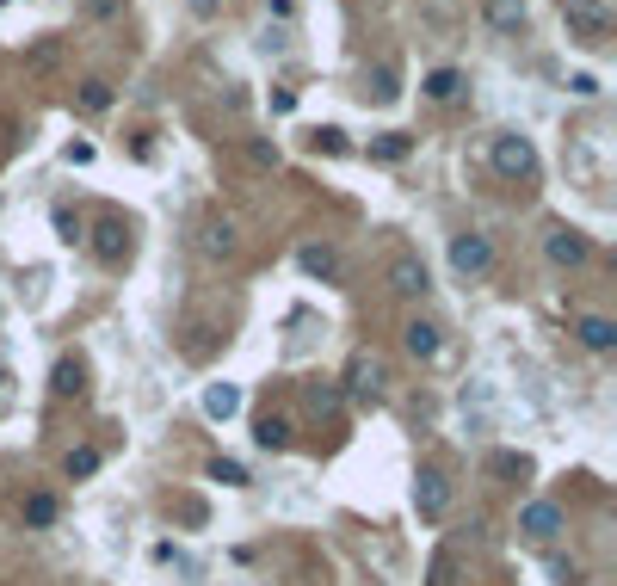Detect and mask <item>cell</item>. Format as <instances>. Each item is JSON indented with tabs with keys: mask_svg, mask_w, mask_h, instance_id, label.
I'll return each mask as SVG.
<instances>
[{
	"mask_svg": "<svg viewBox=\"0 0 617 586\" xmlns=\"http://www.w3.org/2000/svg\"><path fill=\"white\" fill-rule=\"evenodd\" d=\"M562 19H568V38L580 44H611V13L599 7V0H562Z\"/></svg>",
	"mask_w": 617,
	"mask_h": 586,
	"instance_id": "7a4b0ae2",
	"label": "cell"
},
{
	"mask_svg": "<svg viewBox=\"0 0 617 586\" xmlns=\"http://www.w3.org/2000/svg\"><path fill=\"white\" fill-rule=\"evenodd\" d=\"M56 56H62V44H56V38H44V44H31V56H25V62H31V68H50Z\"/></svg>",
	"mask_w": 617,
	"mask_h": 586,
	"instance_id": "f1b7e54d",
	"label": "cell"
},
{
	"mask_svg": "<svg viewBox=\"0 0 617 586\" xmlns=\"http://www.w3.org/2000/svg\"><path fill=\"white\" fill-rule=\"evenodd\" d=\"M543 253H550V266H587V253H593V241L580 235V229H568V223H556L550 235H543Z\"/></svg>",
	"mask_w": 617,
	"mask_h": 586,
	"instance_id": "8992f818",
	"label": "cell"
},
{
	"mask_svg": "<svg viewBox=\"0 0 617 586\" xmlns=\"http://www.w3.org/2000/svg\"><path fill=\"white\" fill-rule=\"evenodd\" d=\"M93 469H99V445H75V451L62 457V475H68V482H87Z\"/></svg>",
	"mask_w": 617,
	"mask_h": 586,
	"instance_id": "ffe728a7",
	"label": "cell"
},
{
	"mask_svg": "<svg viewBox=\"0 0 617 586\" xmlns=\"http://www.w3.org/2000/svg\"><path fill=\"white\" fill-rule=\"evenodd\" d=\"M420 93H426L432 105H451V99L463 93V75H457V68H432V75L420 81Z\"/></svg>",
	"mask_w": 617,
	"mask_h": 586,
	"instance_id": "e0dca14e",
	"label": "cell"
},
{
	"mask_svg": "<svg viewBox=\"0 0 617 586\" xmlns=\"http://www.w3.org/2000/svg\"><path fill=\"white\" fill-rule=\"evenodd\" d=\"M389 290H395V297H408V303L432 290V272H426L420 253H395V260H389Z\"/></svg>",
	"mask_w": 617,
	"mask_h": 586,
	"instance_id": "277c9868",
	"label": "cell"
},
{
	"mask_svg": "<svg viewBox=\"0 0 617 586\" xmlns=\"http://www.w3.org/2000/svg\"><path fill=\"white\" fill-rule=\"evenodd\" d=\"M93 161V142H68V167H87Z\"/></svg>",
	"mask_w": 617,
	"mask_h": 586,
	"instance_id": "d6a6232c",
	"label": "cell"
},
{
	"mask_svg": "<svg viewBox=\"0 0 617 586\" xmlns=\"http://www.w3.org/2000/svg\"><path fill=\"white\" fill-rule=\"evenodd\" d=\"M118 7H124V0H87V13H93V19H118Z\"/></svg>",
	"mask_w": 617,
	"mask_h": 586,
	"instance_id": "4dcf8cb0",
	"label": "cell"
},
{
	"mask_svg": "<svg viewBox=\"0 0 617 586\" xmlns=\"http://www.w3.org/2000/svg\"><path fill=\"white\" fill-rule=\"evenodd\" d=\"M426 586H457V549L445 543L439 556H432V568H426Z\"/></svg>",
	"mask_w": 617,
	"mask_h": 586,
	"instance_id": "cb8c5ba5",
	"label": "cell"
},
{
	"mask_svg": "<svg viewBox=\"0 0 617 586\" xmlns=\"http://www.w3.org/2000/svg\"><path fill=\"white\" fill-rule=\"evenodd\" d=\"M253 445H260V451H290V420L284 414H266V420H253Z\"/></svg>",
	"mask_w": 617,
	"mask_h": 586,
	"instance_id": "9a60e30c",
	"label": "cell"
},
{
	"mask_svg": "<svg viewBox=\"0 0 617 586\" xmlns=\"http://www.w3.org/2000/svg\"><path fill=\"white\" fill-rule=\"evenodd\" d=\"M25 525L31 531H50L56 525V494H25Z\"/></svg>",
	"mask_w": 617,
	"mask_h": 586,
	"instance_id": "7402d4cb",
	"label": "cell"
},
{
	"mask_svg": "<svg viewBox=\"0 0 617 586\" xmlns=\"http://www.w3.org/2000/svg\"><path fill=\"white\" fill-rule=\"evenodd\" d=\"M7 383H13V377H7V371H0V408H7Z\"/></svg>",
	"mask_w": 617,
	"mask_h": 586,
	"instance_id": "d590c367",
	"label": "cell"
},
{
	"mask_svg": "<svg viewBox=\"0 0 617 586\" xmlns=\"http://www.w3.org/2000/svg\"><path fill=\"white\" fill-rule=\"evenodd\" d=\"M309 408L315 414H334L340 408V383H309Z\"/></svg>",
	"mask_w": 617,
	"mask_h": 586,
	"instance_id": "4316f807",
	"label": "cell"
},
{
	"mask_svg": "<svg viewBox=\"0 0 617 586\" xmlns=\"http://www.w3.org/2000/svg\"><path fill=\"white\" fill-rule=\"evenodd\" d=\"M56 229H62V241H81V223H75L68 210H56Z\"/></svg>",
	"mask_w": 617,
	"mask_h": 586,
	"instance_id": "836d02e7",
	"label": "cell"
},
{
	"mask_svg": "<svg viewBox=\"0 0 617 586\" xmlns=\"http://www.w3.org/2000/svg\"><path fill=\"white\" fill-rule=\"evenodd\" d=\"M568 93H574V99H599V75H587V68H580V75L568 81Z\"/></svg>",
	"mask_w": 617,
	"mask_h": 586,
	"instance_id": "f546056e",
	"label": "cell"
},
{
	"mask_svg": "<svg viewBox=\"0 0 617 586\" xmlns=\"http://www.w3.org/2000/svg\"><path fill=\"white\" fill-rule=\"evenodd\" d=\"M402 346H408V358H439V346H445V334H439V321H426V315H414L408 327H402Z\"/></svg>",
	"mask_w": 617,
	"mask_h": 586,
	"instance_id": "8fae6325",
	"label": "cell"
},
{
	"mask_svg": "<svg viewBox=\"0 0 617 586\" xmlns=\"http://www.w3.org/2000/svg\"><path fill=\"white\" fill-rule=\"evenodd\" d=\"M309 149L315 155H352V142H346L340 124H321V130H309Z\"/></svg>",
	"mask_w": 617,
	"mask_h": 586,
	"instance_id": "44dd1931",
	"label": "cell"
},
{
	"mask_svg": "<svg viewBox=\"0 0 617 586\" xmlns=\"http://www.w3.org/2000/svg\"><path fill=\"white\" fill-rule=\"evenodd\" d=\"M451 266H457L463 278H482V272H494V241H488V235H476V229H469V235H457V241H451Z\"/></svg>",
	"mask_w": 617,
	"mask_h": 586,
	"instance_id": "5b68a950",
	"label": "cell"
},
{
	"mask_svg": "<svg viewBox=\"0 0 617 586\" xmlns=\"http://www.w3.org/2000/svg\"><path fill=\"white\" fill-rule=\"evenodd\" d=\"M297 266L309 272V278H321V284H340V253L328 247V241H309V247H297Z\"/></svg>",
	"mask_w": 617,
	"mask_h": 586,
	"instance_id": "30bf717a",
	"label": "cell"
},
{
	"mask_svg": "<svg viewBox=\"0 0 617 586\" xmlns=\"http://www.w3.org/2000/svg\"><path fill=\"white\" fill-rule=\"evenodd\" d=\"M130 247H136V235H130L124 216H105V223L93 229V253H99L105 266H124V260H130Z\"/></svg>",
	"mask_w": 617,
	"mask_h": 586,
	"instance_id": "ba28073f",
	"label": "cell"
},
{
	"mask_svg": "<svg viewBox=\"0 0 617 586\" xmlns=\"http://www.w3.org/2000/svg\"><path fill=\"white\" fill-rule=\"evenodd\" d=\"M445 506H451L445 469H420L414 475V512H420V519H445Z\"/></svg>",
	"mask_w": 617,
	"mask_h": 586,
	"instance_id": "52a82bcc",
	"label": "cell"
},
{
	"mask_svg": "<svg viewBox=\"0 0 617 586\" xmlns=\"http://www.w3.org/2000/svg\"><path fill=\"white\" fill-rule=\"evenodd\" d=\"M210 482H223V488H247V469H241L235 457H216V463H210Z\"/></svg>",
	"mask_w": 617,
	"mask_h": 586,
	"instance_id": "d4e9b609",
	"label": "cell"
},
{
	"mask_svg": "<svg viewBox=\"0 0 617 586\" xmlns=\"http://www.w3.org/2000/svg\"><path fill=\"white\" fill-rule=\"evenodd\" d=\"M50 389H56V395H81V389H87V371H81L75 358H56V371H50Z\"/></svg>",
	"mask_w": 617,
	"mask_h": 586,
	"instance_id": "d6986e66",
	"label": "cell"
},
{
	"mask_svg": "<svg viewBox=\"0 0 617 586\" xmlns=\"http://www.w3.org/2000/svg\"><path fill=\"white\" fill-rule=\"evenodd\" d=\"M112 105V87L105 81H81V112H105Z\"/></svg>",
	"mask_w": 617,
	"mask_h": 586,
	"instance_id": "83f0119b",
	"label": "cell"
},
{
	"mask_svg": "<svg viewBox=\"0 0 617 586\" xmlns=\"http://www.w3.org/2000/svg\"><path fill=\"white\" fill-rule=\"evenodd\" d=\"M365 93H371L377 105H395V99H402V75H395V62H377V68H371Z\"/></svg>",
	"mask_w": 617,
	"mask_h": 586,
	"instance_id": "ac0fdd59",
	"label": "cell"
},
{
	"mask_svg": "<svg viewBox=\"0 0 617 586\" xmlns=\"http://www.w3.org/2000/svg\"><path fill=\"white\" fill-rule=\"evenodd\" d=\"M519 531H525L531 543H550V537L562 531V506H556V500H531V506L519 512Z\"/></svg>",
	"mask_w": 617,
	"mask_h": 586,
	"instance_id": "9c48e42d",
	"label": "cell"
},
{
	"mask_svg": "<svg viewBox=\"0 0 617 586\" xmlns=\"http://www.w3.org/2000/svg\"><path fill=\"white\" fill-rule=\"evenodd\" d=\"M494 469H500V475H531V463H525V457H494Z\"/></svg>",
	"mask_w": 617,
	"mask_h": 586,
	"instance_id": "1f68e13d",
	"label": "cell"
},
{
	"mask_svg": "<svg viewBox=\"0 0 617 586\" xmlns=\"http://www.w3.org/2000/svg\"><path fill=\"white\" fill-rule=\"evenodd\" d=\"M408 149H414V142H408L402 130H383V136H371V155H377V161H408Z\"/></svg>",
	"mask_w": 617,
	"mask_h": 586,
	"instance_id": "603a6c76",
	"label": "cell"
},
{
	"mask_svg": "<svg viewBox=\"0 0 617 586\" xmlns=\"http://www.w3.org/2000/svg\"><path fill=\"white\" fill-rule=\"evenodd\" d=\"M574 334H580V346H587V352H611V346H617V321H611V315H580Z\"/></svg>",
	"mask_w": 617,
	"mask_h": 586,
	"instance_id": "5bb4252c",
	"label": "cell"
},
{
	"mask_svg": "<svg viewBox=\"0 0 617 586\" xmlns=\"http://www.w3.org/2000/svg\"><path fill=\"white\" fill-rule=\"evenodd\" d=\"M204 414H210V420H235V414H241V389H235V383H210V389H204Z\"/></svg>",
	"mask_w": 617,
	"mask_h": 586,
	"instance_id": "2e32d148",
	"label": "cell"
},
{
	"mask_svg": "<svg viewBox=\"0 0 617 586\" xmlns=\"http://www.w3.org/2000/svg\"><path fill=\"white\" fill-rule=\"evenodd\" d=\"M340 395H352V401H377L383 395V358L377 352H352V364H346V389Z\"/></svg>",
	"mask_w": 617,
	"mask_h": 586,
	"instance_id": "3957f363",
	"label": "cell"
},
{
	"mask_svg": "<svg viewBox=\"0 0 617 586\" xmlns=\"http://www.w3.org/2000/svg\"><path fill=\"white\" fill-rule=\"evenodd\" d=\"M247 161L260 167V173H272V167H278V142H266V136H253V142H247Z\"/></svg>",
	"mask_w": 617,
	"mask_h": 586,
	"instance_id": "484cf974",
	"label": "cell"
},
{
	"mask_svg": "<svg viewBox=\"0 0 617 586\" xmlns=\"http://www.w3.org/2000/svg\"><path fill=\"white\" fill-rule=\"evenodd\" d=\"M488 167H494L500 179H531V173H537V149H531V136H519V130L488 136Z\"/></svg>",
	"mask_w": 617,
	"mask_h": 586,
	"instance_id": "6da1fadb",
	"label": "cell"
},
{
	"mask_svg": "<svg viewBox=\"0 0 617 586\" xmlns=\"http://www.w3.org/2000/svg\"><path fill=\"white\" fill-rule=\"evenodd\" d=\"M482 19L500 31V38H519L525 19H531V7H525V0H482Z\"/></svg>",
	"mask_w": 617,
	"mask_h": 586,
	"instance_id": "7c38bea8",
	"label": "cell"
},
{
	"mask_svg": "<svg viewBox=\"0 0 617 586\" xmlns=\"http://www.w3.org/2000/svg\"><path fill=\"white\" fill-rule=\"evenodd\" d=\"M235 247H241V235H235L229 216H204V253H210V260H229Z\"/></svg>",
	"mask_w": 617,
	"mask_h": 586,
	"instance_id": "4fadbf2b",
	"label": "cell"
},
{
	"mask_svg": "<svg viewBox=\"0 0 617 586\" xmlns=\"http://www.w3.org/2000/svg\"><path fill=\"white\" fill-rule=\"evenodd\" d=\"M192 7H198V19H210V13H216V0H192Z\"/></svg>",
	"mask_w": 617,
	"mask_h": 586,
	"instance_id": "e575fe53",
	"label": "cell"
}]
</instances>
